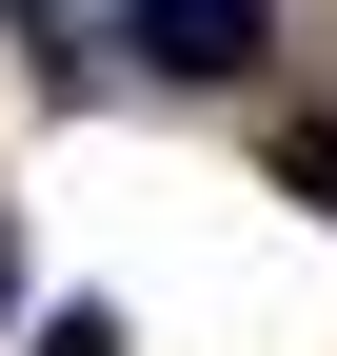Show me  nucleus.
I'll list each match as a JSON object with an SVG mask.
<instances>
[{
  "mask_svg": "<svg viewBox=\"0 0 337 356\" xmlns=\"http://www.w3.org/2000/svg\"><path fill=\"white\" fill-rule=\"evenodd\" d=\"M0 297H20V257H0Z\"/></svg>",
  "mask_w": 337,
  "mask_h": 356,
  "instance_id": "20e7f679",
  "label": "nucleus"
},
{
  "mask_svg": "<svg viewBox=\"0 0 337 356\" xmlns=\"http://www.w3.org/2000/svg\"><path fill=\"white\" fill-rule=\"evenodd\" d=\"M20 356H119V317H100V297H60V317H40Z\"/></svg>",
  "mask_w": 337,
  "mask_h": 356,
  "instance_id": "f03ea898",
  "label": "nucleus"
},
{
  "mask_svg": "<svg viewBox=\"0 0 337 356\" xmlns=\"http://www.w3.org/2000/svg\"><path fill=\"white\" fill-rule=\"evenodd\" d=\"M278 198H318V218H337V119H298V139H278Z\"/></svg>",
  "mask_w": 337,
  "mask_h": 356,
  "instance_id": "f257e3e1",
  "label": "nucleus"
},
{
  "mask_svg": "<svg viewBox=\"0 0 337 356\" xmlns=\"http://www.w3.org/2000/svg\"><path fill=\"white\" fill-rule=\"evenodd\" d=\"M20 20H40V40H60V20H79V0H20Z\"/></svg>",
  "mask_w": 337,
  "mask_h": 356,
  "instance_id": "7ed1b4c3",
  "label": "nucleus"
}]
</instances>
